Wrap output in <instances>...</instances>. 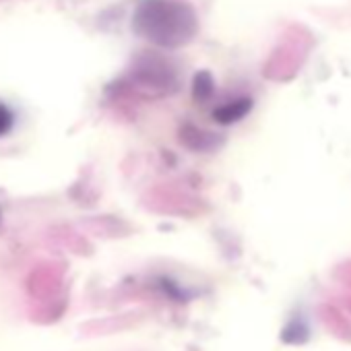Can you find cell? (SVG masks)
I'll return each mask as SVG.
<instances>
[{
	"mask_svg": "<svg viewBox=\"0 0 351 351\" xmlns=\"http://www.w3.org/2000/svg\"><path fill=\"white\" fill-rule=\"evenodd\" d=\"M197 15L182 0H141L132 29L159 48H180L197 36Z\"/></svg>",
	"mask_w": 351,
	"mask_h": 351,
	"instance_id": "1",
	"label": "cell"
},
{
	"mask_svg": "<svg viewBox=\"0 0 351 351\" xmlns=\"http://www.w3.org/2000/svg\"><path fill=\"white\" fill-rule=\"evenodd\" d=\"M250 110H252V99L250 97H238V99H232V101L215 108L213 118L219 124H234V122H240L244 116H248Z\"/></svg>",
	"mask_w": 351,
	"mask_h": 351,
	"instance_id": "2",
	"label": "cell"
},
{
	"mask_svg": "<svg viewBox=\"0 0 351 351\" xmlns=\"http://www.w3.org/2000/svg\"><path fill=\"white\" fill-rule=\"evenodd\" d=\"M213 93V79L207 73H199L195 79V97L197 99H207Z\"/></svg>",
	"mask_w": 351,
	"mask_h": 351,
	"instance_id": "3",
	"label": "cell"
},
{
	"mask_svg": "<svg viewBox=\"0 0 351 351\" xmlns=\"http://www.w3.org/2000/svg\"><path fill=\"white\" fill-rule=\"evenodd\" d=\"M13 126H15V112L7 104L0 101V138L7 136L13 130Z\"/></svg>",
	"mask_w": 351,
	"mask_h": 351,
	"instance_id": "4",
	"label": "cell"
}]
</instances>
